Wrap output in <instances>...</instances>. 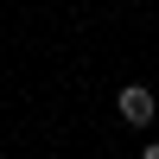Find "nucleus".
<instances>
[{"label": "nucleus", "instance_id": "f257e3e1", "mask_svg": "<svg viewBox=\"0 0 159 159\" xmlns=\"http://www.w3.org/2000/svg\"><path fill=\"white\" fill-rule=\"evenodd\" d=\"M115 108H121V121H127V127H147V121H153V89L127 83L121 96H115Z\"/></svg>", "mask_w": 159, "mask_h": 159}]
</instances>
